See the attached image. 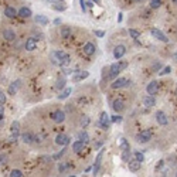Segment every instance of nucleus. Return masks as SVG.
<instances>
[{
  "mask_svg": "<svg viewBox=\"0 0 177 177\" xmlns=\"http://www.w3.org/2000/svg\"><path fill=\"white\" fill-rule=\"evenodd\" d=\"M128 65H129V63H128V61H118V63L112 64V65L109 67V74L106 75V78H108V79L116 78L119 72H122L125 68H128Z\"/></svg>",
  "mask_w": 177,
  "mask_h": 177,
  "instance_id": "obj_1",
  "label": "nucleus"
},
{
  "mask_svg": "<svg viewBox=\"0 0 177 177\" xmlns=\"http://www.w3.org/2000/svg\"><path fill=\"white\" fill-rule=\"evenodd\" d=\"M52 57H54V61H52V63L56 64V65H60L61 68L70 65V63H71L70 56L65 54L64 51H54L52 52Z\"/></svg>",
  "mask_w": 177,
  "mask_h": 177,
  "instance_id": "obj_2",
  "label": "nucleus"
},
{
  "mask_svg": "<svg viewBox=\"0 0 177 177\" xmlns=\"http://www.w3.org/2000/svg\"><path fill=\"white\" fill-rule=\"evenodd\" d=\"M95 125L102 128L103 130H108L109 126H111V116H109L106 112H101V118H99V121L95 122Z\"/></svg>",
  "mask_w": 177,
  "mask_h": 177,
  "instance_id": "obj_3",
  "label": "nucleus"
},
{
  "mask_svg": "<svg viewBox=\"0 0 177 177\" xmlns=\"http://www.w3.org/2000/svg\"><path fill=\"white\" fill-rule=\"evenodd\" d=\"M152 139V130L146 129V130H142L136 136V142L137 143H148L149 140Z\"/></svg>",
  "mask_w": 177,
  "mask_h": 177,
  "instance_id": "obj_4",
  "label": "nucleus"
},
{
  "mask_svg": "<svg viewBox=\"0 0 177 177\" xmlns=\"http://www.w3.org/2000/svg\"><path fill=\"white\" fill-rule=\"evenodd\" d=\"M150 34H152V37H155L156 40L163 41V43H169V38H167V36L163 33V31H160L159 29H150Z\"/></svg>",
  "mask_w": 177,
  "mask_h": 177,
  "instance_id": "obj_5",
  "label": "nucleus"
},
{
  "mask_svg": "<svg viewBox=\"0 0 177 177\" xmlns=\"http://www.w3.org/2000/svg\"><path fill=\"white\" fill-rule=\"evenodd\" d=\"M19 122L14 121L11 123V135H10V142H17L19 140V135H20V129H19Z\"/></svg>",
  "mask_w": 177,
  "mask_h": 177,
  "instance_id": "obj_6",
  "label": "nucleus"
},
{
  "mask_svg": "<svg viewBox=\"0 0 177 177\" xmlns=\"http://www.w3.org/2000/svg\"><path fill=\"white\" fill-rule=\"evenodd\" d=\"M130 84V81H128L126 78H118V79H115L114 82H112V88L114 89H119V88H125V87H128V85Z\"/></svg>",
  "mask_w": 177,
  "mask_h": 177,
  "instance_id": "obj_7",
  "label": "nucleus"
},
{
  "mask_svg": "<svg viewBox=\"0 0 177 177\" xmlns=\"http://www.w3.org/2000/svg\"><path fill=\"white\" fill-rule=\"evenodd\" d=\"M102 156H103V149H101L99 153H98V156H96L95 159V163H94V167L91 170H92L94 174H98V171H99V167H101V162H102Z\"/></svg>",
  "mask_w": 177,
  "mask_h": 177,
  "instance_id": "obj_8",
  "label": "nucleus"
},
{
  "mask_svg": "<svg viewBox=\"0 0 177 177\" xmlns=\"http://www.w3.org/2000/svg\"><path fill=\"white\" fill-rule=\"evenodd\" d=\"M126 54V47L125 45H122V44H119V45H116L115 47V50H114V57L116 60H121L122 57Z\"/></svg>",
  "mask_w": 177,
  "mask_h": 177,
  "instance_id": "obj_9",
  "label": "nucleus"
},
{
  "mask_svg": "<svg viewBox=\"0 0 177 177\" xmlns=\"http://www.w3.org/2000/svg\"><path fill=\"white\" fill-rule=\"evenodd\" d=\"M159 91V82L157 81H152L148 84V87H146V92L149 94V95H156Z\"/></svg>",
  "mask_w": 177,
  "mask_h": 177,
  "instance_id": "obj_10",
  "label": "nucleus"
},
{
  "mask_svg": "<svg viewBox=\"0 0 177 177\" xmlns=\"http://www.w3.org/2000/svg\"><path fill=\"white\" fill-rule=\"evenodd\" d=\"M51 118L56 123H61V122L65 121V114H64L61 109H58V111H56L54 114H51Z\"/></svg>",
  "mask_w": 177,
  "mask_h": 177,
  "instance_id": "obj_11",
  "label": "nucleus"
},
{
  "mask_svg": "<svg viewBox=\"0 0 177 177\" xmlns=\"http://www.w3.org/2000/svg\"><path fill=\"white\" fill-rule=\"evenodd\" d=\"M56 143L58 144V146H67V144L70 143V137L67 136V135L60 133V135H57V137H56Z\"/></svg>",
  "mask_w": 177,
  "mask_h": 177,
  "instance_id": "obj_12",
  "label": "nucleus"
},
{
  "mask_svg": "<svg viewBox=\"0 0 177 177\" xmlns=\"http://www.w3.org/2000/svg\"><path fill=\"white\" fill-rule=\"evenodd\" d=\"M156 121H157L159 125L166 126L167 125V116H166V114H164L163 111H157V112H156Z\"/></svg>",
  "mask_w": 177,
  "mask_h": 177,
  "instance_id": "obj_13",
  "label": "nucleus"
},
{
  "mask_svg": "<svg viewBox=\"0 0 177 177\" xmlns=\"http://www.w3.org/2000/svg\"><path fill=\"white\" fill-rule=\"evenodd\" d=\"M75 72H77V74L72 77V81L74 82H78V81H81V79H85V78L89 77L88 71H75Z\"/></svg>",
  "mask_w": 177,
  "mask_h": 177,
  "instance_id": "obj_14",
  "label": "nucleus"
},
{
  "mask_svg": "<svg viewBox=\"0 0 177 177\" xmlns=\"http://www.w3.org/2000/svg\"><path fill=\"white\" fill-rule=\"evenodd\" d=\"M128 167H129V170L130 171H137V170L140 169V166H142V163L139 162V160H136V159H133V160H128Z\"/></svg>",
  "mask_w": 177,
  "mask_h": 177,
  "instance_id": "obj_15",
  "label": "nucleus"
},
{
  "mask_svg": "<svg viewBox=\"0 0 177 177\" xmlns=\"http://www.w3.org/2000/svg\"><path fill=\"white\" fill-rule=\"evenodd\" d=\"M85 142H82V140H75L74 143H72V152H75V153H79V152L84 150L85 148Z\"/></svg>",
  "mask_w": 177,
  "mask_h": 177,
  "instance_id": "obj_16",
  "label": "nucleus"
},
{
  "mask_svg": "<svg viewBox=\"0 0 177 177\" xmlns=\"http://www.w3.org/2000/svg\"><path fill=\"white\" fill-rule=\"evenodd\" d=\"M17 16H20L23 19H29V17L33 16V13H31V10H30L29 7H21L19 11H17Z\"/></svg>",
  "mask_w": 177,
  "mask_h": 177,
  "instance_id": "obj_17",
  "label": "nucleus"
},
{
  "mask_svg": "<svg viewBox=\"0 0 177 177\" xmlns=\"http://www.w3.org/2000/svg\"><path fill=\"white\" fill-rule=\"evenodd\" d=\"M143 105L146 108H153L156 105V99H155V96L153 95H148L146 98L143 99Z\"/></svg>",
  "mask_w": 177,
  "mask_h": 177,
  "instance_id": "obj_18",
  "label": "nucleus"
},
{
  "mask_svg": "<svg viewBox=\"0 0 177 177\" xmlns=\"http://www.w3.org/2000/svg\"><path fill=\"white\" fill-rule=\"evenodd\" d=\"M112 108H114L115 112H121V111H123V108H125V103L122 102L121 99H115L114 102H112Z\"/></svg>",
  "mask_w": 177,
  "mask_h": 177,
  "instance_id": "obj_19",
  "label": "nucleus"
},
{
  "mask_svg": "<svg viewBox=\"0 0 177 177\" xmlns=\"http://www.w3.org/2000/svg\"><path fill=\"white\" fill-rule=\"evenodd\" d=\"M95 45L92 44V43H87V44L84 45V52L87 54V56H92V54H95Z\"/></svg>",
  "mask_w": 177,
  "mask_h": 177,
  "instance_id": "obj_20",
  "label": "nucleus"
},
{
  "mask_svg": "<svg viewBox=\"0 0 177 177\" xmlns=\"http://www.w3.org/2000/svg\"><path fill=\"white\" fill-rule=\"evenodd\" d=\"M19 87H20V81L11 82L10 87H9V95H16V92L19 91Z\"/></svg>",
  "mask_w": 177,
  "mask_h": 177,
  "instance_id": "obj_21",
  "label": "nucleus"
},
{
  "mask_svg": "<svg viewBox=\"0 0 177 177\" xmlns=\"http://www.w3.org/2000/svg\"><path fill=\"white\" fill-rule=\"evenodd\" d=\"M4 16L9 17V19H14L16 16H17V10L14 7H6L4 9Z\"/></svg>",
  "mask_w": 177,
  "mask_h": 177,
  "instance_id": "obj_22",
  "label": "nucleus"
},
{
  "mask_svg": "<svg viewBox=\"0 0 177 177\" xmlns=\"http://www.w3.org/2000/svg\"><path fill=\"white\" fill-rule=\"evenodd\" d=\"M36 47H37L36 38H29L27 43H26V50L27 51H33V50H36Z\"/></svg>",
  "mask_w": 177,
  "mask_h": 177,
  "instance_id": "obj_23",
  "label": "nucleus"
},
{
  "mask_svg": "<svg viewBox=\"0 0 177 177\" xmlns=\"http://www.w3.org/2000/svg\"><path fill=\"white\" fill-rule=\"evenodd\" d=\"M3 37L6 38L7 41H13L16 38V34H14V31H11V30H4V31H3Z\"/></svg>",
  "mask_w": 177,
  "mask_h": 177,
  "instance_id": "obj_24",
  "label": "nucleus"
},
{
  "mask_svg": "<svg viewBox=\"0 0 177 177\" xmlns=\"http://www.w3.org/2000/svg\"><path fill=\"white\" fill-rule=\"evenodd\" d=\"M21 140L24 142V143H33V140H34V136L31 135V133H23L21 135Z\"/></svg>",
  "mask_w": 177,
  "mask_h": 177,
  "instance_id": "obj_25",
  "label": "nucleus"
},
{
  "mask_svg": "<svg viewBox=\"0 0 177 177\" xmlns=\"http://www.w3.org/2000/svg\"><path fill=\"white\" fill-rule=\"evenodd\" d=\"M36 21L38 23V24H41V26H45L48 23V19L45 17V16H43V14H37L36 16Z\"/></svg>",
  "mask_w": 177,
  "mask_h": 177,
  "instance_id": "obj_26",
  "label": "nucleus"
},
{
  "mask_svg": "<svg viewBox=\"0 0 177 177\" xmlns=\"http://www.w3.org/2000/svg\"><path fill=\"white\" fill-rule=\"evenodd\" d=\"M71 92H72V88H65L63 92L58 95V99H65V98H68V96L71 95Z\"/></svg>",
  "mask_w": 177,
  "mask_h": 177,
  "instance_id": "obj_27",
  "label": "nucleus"
},
{
  "mask_svg": "<svg viewBox=\"0 0 177 177\" xmlns=\"http://www.w3.org/2000/svg\"><path fill=\"white\" fill-rule=\"evenodd\" d=\"M121 149H122V152L130 150V146H129V143H128V140H126L125 137H122L121 139Z\"/></svg>",
  "mask_w": 177,
  "mask_h": 177,
  "instance_id": "obj_28",
  "label": "nucleus"
},
{
  "mask_svg": "<svg viewBox=\"0 0 177 177\" xmlns=\"http://www.w3.org/2000/svg\"><path fill=\"white\" fill-rule=\"evenodd\" d=\"M70 36H71L70 27H63L61 29V38H70Z\"/></svg>",
  "mask_w": 177,
  "mask_h": 177,
  "instance_id": "obj_29",
  "label": "nucleus"
},
{
  "mask_svg": "<svg viewBox=\"0 0 177 177\" xmlns=\"http://www.w3.org/2000/svg\"><path fill=\"white\" fill-rule=\"evenodd\" d=\"M162 6V0H150V7L152 9H159Z\"/></svg>",
  "mask_w": 177,
  "mask_h": 177,
  "instance_id": "obj_30",
  "label": "nucleus"
},
{
  "mask_svg": "<svg viewBox=\"0 0 177 177\" xmlns=\"http://www.w3.org/2000/svg\"><path fill=\"white\" fill-rule=\"evenodd\" d=\"M79 140H82V142H85V143H88L89 142V135L87 132H81L79 133Z\"/></svg>",
  "mask_w": 177,
  "mask_h": 177,
  "instance_id": "obj_31",
  "label": "nucleus"
},
{
  "mask_svg": "<svg viewBox=\"0 0 177 177\" xmlns=\"http://www.w3.org/2000/svg\"><path fill=\"white\" fill-rule=\"evenodd\" d=\"M64 87H65V78H61V79H58V81H57L56 88L60 91V89H63Z\"/></svg>",
  "mask_w": 177,
  "mask_h": 177,
  "instance_id": "obj_32",
  "label": "nucleus"
},
{
  "mask_svg": "<svg viewBox=\"0 0 177 177\" xmlns=\"http://www.w3.org/2000/svg\"><path fill=\"white\" fill-rule=\"evenodd\" d=\"M65 152H67V148H65V146H64V148L61 149V152H58L57 155H54L51 159H54V160H58V159L61 157V156H64V155H65Z\"/></svg>",
  "mask_w": 177,
  "mask_h": 177,
  "instance_id": "obj_33",
  "label": "nucleus"
},
{
  "mask_svg": "<svg viewBox=\"0 0 177 177\" xmlns=\"http://www.w3.org/2000/svg\"><path fill=\"white\" fill-rule=\"evenodd\" d=\"M129 36L136 40V38L140 37V33H139V31H136V30H133V29H129Z\"/></svg>",
  "mask_w": 177,
  "mask_h": 177,
  "instance_id": "obj_34",
  "label": "nucleus"
},
{
  "mask_svg": "<svg viewBox=\"0 0 177 177\" xmlns=\"http://www.w3.org/2000/svg\"><path fill=\"white\" fill-rule=\"evenodd\" d=\"M130 155H132V152H130V150L122 152V160H123V162H128V160L130 159Z\"/></svg>",
  "mask_w": 177,
  "mask_h": 177,
  "instance_id": "obj_35",
  "label": "nucleus"
},
{
  "mask_svg": "<svg viewBox=\"0 0 177 177\" xmlns=\"http://www.w3.org/2000/svg\"><path fill=\"white\" fill-rule=\"evenodd\" d=\"M79 123H81L82 128H87V126H88V123H89V118H88V116H82Z\"/></svg>",
  "mask_w": 177,
  "mask_h": 177,
  "instance_id": "obj_36",
  "label": "nucleus"
},
{
  "mask_svg": "<svg viewBox=\"0 0 177 177\" xmlns=\"http://www.w3.org/2000/svg\"><path fill=\"white\" fill-rule=\"evenodd\" d=\"M11 177H23L24 174H23V171H20V170H11V173H10Z\"/></svg>",
  "mask_w": 177,
  "mask_h": 177,
  "instance_id": "obj_37",
  "label": "nucleus"
},
{
  "mask_svg": "<svg viewBox=\"0 0 177 177\" xmlns=\"http://www.w3.org/2000/svg\"><path fill=\"white\" fill-rule=\"evenodd\" d=\"M67 169H68V163H60L58 164V171L60 173H64Z\"/></svg>",
  "mask_w": 177,
  "mask_h": 177,
  "instance_id": "obj_38",
  "label": "nucleus"
},
{
  "mask_svg": "<svg viewBox=\"0 0 177 177\" xmlns=\"http://www.w3.org/2000/svg\"><path fill=\"white\" fill-rule=\"evenodd\" d=\"M170 72H171V67H164V70H162L159 74L163 77V75H167V74H170Z\"/></svg>",
  "mask_w": 177,
  "mask_h": 177,
  "instance_id": "obj_39",
  "label": "nucleus"
},
{
  "mask_svg": "<svg viewBox=\"0 0 177 177\" xmlns=\"http://www.w3.org/2000/svg\"><path fill=\"white\" fill-rule=\"evenodd\" d=\"M111 122H115V123H121V122H122V116H119V115L111 116Z\"/></svg>",
  "mask_w": 177,
  "mask_h": 177,
  "instance_id": "obj_40",
  "label": "nucleus"
},
{
  "mask_svg": "<svg viewBox=\"0 0 177 177\" xmlns=\"http://www.w3.org/2000/svg\"><path fill=\"white\" fill-rule=\"evenodd\" d=\"M135 157H136V160H139L140 163L144 162V156L142 155V153H139V152H137V153H135Z\"/></svg>",
  "mask_w": 177,
  "mask_h": 177,
  "instance_id": "obj_41",
  "label": "nucleus"
},
{
  "mask_svg": "<svg viewBox=\"0 0 177 177\" xmlns=\"http://www.w3.org/2000/svg\"><path fill=\"white\" fill-rule=\"evenodd\" d=\"M7 163V156L6 155H0V166H3Z\"/></svg>",
  "mask_w": 177,
  "mask_h": 177,
  "instance_id": "obj_42",
  "label": "nucleus"
},
{
  "mask_svg": "<svg viewBox=\"0 0 177 177\" xmlns=\"http://www.w3.org/2000/svg\"><path fill=\"white\" fill-rule=\"evenodd\" d=\"M0 103H2V105L6 103V95H4L3 92H0Z\"/></svg>",
  "mask_w": 177,
  "mask_h": 177,
  "instance_id": "obj_43",
  "label": "nucleus"
},
{
  "mask_svg": "<svg viewBox=\"0 0 177 177\" xmlns=\"http://www.w3.org/2000/svg\"><path fill=\"white\" fill-rule=\"evenodd\" d=\"M79 3H81V10L85 13V11H87V4H85V2L84 0H79Z\"/></svg>",
  "mask_w": 177,
  "mask_h": 177,
  "instance_id": "obj_44",
  "label": "nucleus"
},
{
  "mask_svg": "<svg viewBox=\"0 0 177 177\" xmlns=\"http://www.w3.org/2000/svg\"><path fill=\"white\" fill-rule=\"evenodd\" d=\"M3 118H4V106H0V123H2Z\"/></svg>",
  "mask_w": 177,
  "mask_h": 177,
  "instance_id": "obj_45",
  "label": "nucleus"
},
{
  "mask_svg": "<svg viewBox=\"0 0 177 177\" xmlns=\"http://www.w3.org/2000/svg\"><path fill=\"white\" fill-rule=\"evenodd\" d=\"M163 166H164V162H163V160H160V162L157 163V166H156V170H157V171H159V170L162 169Z\"/></svg>",
  "mask_w": 177,
  "mask_h": 177,
  "instance_id": "obj_46",
  "label": "nucleus"
},
{
  "mask_svg": "<svg viewBox=\"0 0 177 177\" xmlns=\"http://www.w3.org/2000/svg\"><path fill=\"white\" fill-rule=\"evenodd\" d=\"M95 36H96V37H103V36H105V33H103V31H101V30H96Z\"/></svg>",
  "mask_w": 177,
  "mask_h": 177,
  "instance_id": "obj_47",
  "label": "nucleus"
},
{
  "mask_svg": "<svg viewBox=\"0 0 177 177\" xmlns=\"http://www.w3.org/2000/svg\"><path fill=\"white\" fill-rule=\"evenodd\" d=\"M54 24H57V26H60V24H61V20H60V19H56V20H54Z\"/></svg>",
  "mask_w": 177,
  "mask_h": 177,
  "instance_id": "obj_48",
  "label": "nucleus"
},
{
  "mask_svg": "<svg viewBox=\"0 0 177 177\" xmlns=\"http://www.w3.org/2000/svg\"><path fill=\"white\" fill-rule=\"evenodd\" d=\"M101 146H102V142H98V143L95 144V149H99Z\"/></svg>",
  "mask_w": 177,
  "mask_h": 177,
  "instance_id": "obj_49",
  "label": "nucleus"
},
{
  "mask_svg": "<svg viewBox=\"0 0 177 177\" xmlns=\"http://www.w3.org/2000/svg\"><path fill=\"white\" fill-rule=\"evenodd\" d=\"M118 21L121 23L122 21V13H119V17H118Z\"/></svg>",
  "mask_w": 177,
  "mask_h": 177,
  "instance_id": "obj_50",
  "label": "nucleus"
},
{
  "mask_svg": "<svg viewBox=\"0 0 177 177\" xmlns=\"http://www.w3.org/2000/svg\"><path fill=\"white\" fill-rule=\"evenodd\" d=\"M132 2H136V3H140V2H142V0H132Z\"/></svg>",
  "mask_w": 177,
  "mask_h": 177,
  "instance_id": "obj_51",
  "label": "nucleus"
},
{
  "mask_svg": "<svg viewBox=\"0 0 177 177\" xmlns=\"http://www.w3.org/2000/svg\"><path fill=\"white\" fill-rule=\"evenodd\" d=\"M171 2H173V4H176V3H177V0H171Z\"/></svg>",
  "mask_w": 177,
  "mask_h": 177,
  "instance_id": "obj_52",
  "label": "nucleus"
},
{
  "mask_svg": "<svg viewBox=\"0 0 177 177\" xmlns=\"http://www.w3.org/2000/svg\"><path fill=\"white\" fill-rule=\"evenodd\" d=\"M60 2H63V0H60Z\"/></svg>",
  "mask_w": 177,
  "mask_h": 177,
  "instance_id": "obj_53",
  "label": "nucleus"
}]
</instances>
